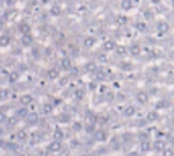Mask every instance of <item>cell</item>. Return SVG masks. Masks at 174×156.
Listing matches in <instances>:
<instances>
[{
	"label": "cell",
	"mask_w": 174,
	"mask_h": 156,
	"mask_svg": "<svg viewBox=\"0 0 174 156\" xmlns=\"http://www.w3.org/2000/svg\"><path fill=\"white\" fill-rule=\"evenodd\" d=\"M58 150H61V143L58 139H55V141L49 146V152H58Z\"/></svg>",
	"instance_id": "6da1fadb"
},
{
	"label": "cell",
	"mask_w": 174,
	"mask_h": 156,
	"mask_svg": "<svg viewBox=\"0 0 174 156\" xmlns=\"http://www.w3.org/2000/svg\"><path fill=\"white\" fill-rule=\"evenodd\" d=\"M153 147H155V150L161 152V150H164V149H165V143H164V141H156Z\"/></svg>",
	"instance_id": "7a4b0ae2"
},
{
	"label": "cell",
	"mask_w": 174,
	"mask_h": 156,
	"mask_svg": "<svg viewBox=\"0 0 174 156\" xmlns=\"http://www.w3.org/2000/svg\"><path fill=\"white\" fill-rule=\"evenodd\" d=\"M20 29L23 30V34H24V35H27V34H29V30H30V26L26 24V23H23V24L20 26Z\"/></svg>",
	"instance_id": "3957f363"
},
{
	"label": "cell",
	"mask_w": 174,
	"mask_h": 156,
	"mask_svg": "<svg viewBox=\"0 0 174 156\" xmlns=\"http://www.w3.org/2000/svg\"><path fill=\"white\" fill-rule=\"evenodd\" d=\"M8 43H9V36H6V35L0 36V45H8Z\"/></svg>",
	"instance_id": "277c9868"
},
{
	"label": "cell",
	"mask_w": 174,
	"mask_h": 156,
	"mask_svg": "<svg viewBox=\"0 0 174 156\" xmlns=\"http://www.w3.org/2000/svg\"><path fill=\"white\" fill-rule=\"evenodd\" d=\"M30 102H32V97H30V96H23V97H21V103L27 105V103H30Z\"/></svg>",
	"instance_id": "5b68a950"
},
{
	"label": "cell",
	"mask_w": 174,
	"mask_h": 156,
	"mask_svg": "<svg viewBox=\"0 0 174 156\" xmlns=\"http://www.w3.org/2000/svg\"><path fill=\"white\" fill-rule=\"evenodd\" d=\"M49 77H50V79H56V77H58V70H50Z\"/></svg>",
	"instance_id": "8992f818"
},
{
	"label": "cell",
	"mask_w": 174,
	"mask_h": 156,
	"mask_svg": "<svg viewBox=\"0 0 174 156\" xmlns=\"http://www.w3.org/2000/svg\"><path fill=\"white\" fill-rule=\"evenodd\" d=\"M62 136H64V134H62V130H55V138L58 139V141H59V139H62Z\"/></svg>",
	"instance_id": "52a82bcc"
},
{
	"label": "cell",
	"mask_w": 174,
	"mask_h": 156,
	"mask_svg": "<svg viewBox=\"0 0 174 156\" xmlns=\"http://www.w3.org/2000/svg\"><path fill=\"white\" fill-rule=\"evenodd\" d=\"M95 138L100 139V141H103V139L106 138V134H104V132H97V134H95Z\"/></svg>",
	"instance_id": "ba28073f"
},
{
	"label": "cell",
	"mask_w": 174,
	"mask_h": 156,
	"mask_svg": "<svg viewBox=\"0 0 174 156\" xmlns=\"http://www.w3.org/2000/svg\"><path fill=\"white\" fill-rule=\"evenodd\" d=\"M124 114H126V115H132V114H135V109L130 106V108H127L126 111H124Z\"/></svg>",
	"instance_id": "9c48e42d"
},
{
	"label": "cell",
	"mask_w": 174,
	"mask_h": 156,
	"mask_svg": "<svg viewBox=\"0 0 174 156\" xmlns=\"http://www.w3.org/2000/svg\"><path fill=\"white\" fill-rule=\"evenodd\" d=\"M36 120H38V117H36V114H32L29 117V123H36Z\"/></svg>",
	"instance_id": "30bf717a"
},
{
	"label": "cell",
	"mask_w": 174,
	"mask_h": 156,
	"mask_svg": "<svg viewBox=\"0 0 174 156\" xmlns=\"http://www.w3.org/2000/svg\"><path fill=\"white\" fill-rule=\"evenodd\" d=\"M23 44H30V36L29 35H24V36H23Z\"/></svg>",
	"instance_id": "8fae6325"
},
{
	"label": "cell",
	"mask_w": 174,
	"mask_h": 156,
	"mask_svg": "<svg viewBox=\"0 0 174 156\" xmlns=\"http://www.w3.org/2000/svg\"><path fill=\"white\" fill-rule=\"evenodd\" d=\"M138 99L141 100V102H145V100H147V96H145V94H142V92H141V94H138Z\"/></svg>",
	"instance_id": "7c38bea8"
},
{
	"label": "cell",
	"mask_w": 174,
	"mask_h": 156,
	"mask_svg": "<svg viewBox=\"0 0 174 156\" xmlns=\"http://www.w3.org/2000/svg\"><path fill=\"white\" fill-rule=\"evenodd\" d=\"M141 149H142V150H148V149H150V144H148V143H142Z\"/></svg>",
	"instance_id": "4fadbf2b"
},
{
	"label": "cell",
	"mask_w": 174,
	"mask_h": 156,
	"mask_svg": "<svg viewBox=\"0 0 174 156\" xmlns=\"http://www.w3.org/2000/svg\"><path fill=\"white\" fill-rule=\"evenodd\" d=\"M17 77H18L17 73H12V74H11V82H15V80H17Z\"/></svg>",
	"instance_id": "5bb4252c"
},
{
	"label": "cell",
	"mask_w": 174,
	"mask_h": 156,
	"mask_svg": "<svg viewBox=\"0 0 174 156\" xmlns=\"http://www.w3.org/2000/svg\"><path fill=\"white\" fill-rule=\"evenodd\" d=\"M62 65H64V68H68V65H70V61L64 59V61H62Z\"/></svg>",
	"instance_id": "9a60e30c"
},
{
	"label": "cell",
	"mask_w": 174,
	"mask_h": 156,
	"mask_svg": "<svg viewBox=\"0 0 174 156\" xmlns=\"http://www.w3.org/2000/svg\"><path fill=\"white\" fill-rule=\"evenodd\" d=\"M50 111H52V106H49V105L44 106V112H50Z\"/></svg>",
	"instance_id": "2e32d148"
},
{
	"label": "cell",
	"mask_w": 174,
	"mask_h": 156,
	"mask_svg": "<svg viewBox=\"0 0 174 156\" xmlns=\"http://www.w3.org/2000/svg\"><path fill=\"white\" fill-rule=\"evenodd\" d=\"M156 118V114H150V117H148V120H155Z\"/></svg>",
	"instance_id": "e0dca14e"
},
{
	"label": "cell",
	"mask_w": 174,
	"mask_h": 156,
	"mask_svg": "<svg viewBox=\"0 0 174 156\" xmlns=\"http://www.w3.org/2000/svg\"><path fill=\"white\" fill-rule=\"evenodd\" d=\"M20 138H26V132H20Z\"/></svg>",
	"instance_id": "ac0fdd59"
},
{
	"label": "cell",
	"mask_w": 174,
	"mask_h": 156,
	"mask_svg": "<svg viewBox=\"0 0 174 156\" xmlns=\"http://www.w3.org/2000/svg\"><path fill=\"white\" fill-rule=\"evenodd\" d=\"M20 115H21V117H26V111H24V109H23V111H20Z\"/></svg>",
	"instance_id": "d6986e66"
},
{
	"label": "cell",
	"mask_w": 174,
	"mask_h": 156,
	"mask_svg": "<svg viewBox=\"0 0 174 156\" xmlns=\"http://www.w3.org/2000/svg\"><path fill=\"white\" fill-rule=\"evenodd\" d=\"M164 155H165V156H173V153H171V152H168V150H166Z\"/></svg>",
	"instance_id": "ffe728a7"
},
{
	"label": "cell",
	"mask_w": 174,
	"mask_h": 156,
	"mask_svg": "<svg viewBox=\"0 0 174 156\" xmlns=\"http://www.w3.org/2000/svg\"><path fill=\"white\" fill-rule=\"evenodd\" d=\"M5 120V117H3V114H0V121H3Z\"/></svg>",
	"instance_id": "44dd1931"
},
{
	"label": "cell",
	"mask_w": 174,
	"mask_h": 156,
	"mask_svg": "<svg viewBox=\"0 0 174 156\" xmlns=\"http://www.w3.org/2000/svg\"><path fill=\"white\" fill-rule=\"evenodd\" d=\"M127 156H138V153H135V152H133V153H130V155H127Z\"/></svg>",
	"instance_id": "7402d4cb"
},
{
	"label": "cell",
	"mask_w": 174,
	"mask_h": 156,
	"mask_svg": "<svg viewBox=\"0 0 174 156\" xmlns=\"http://www.w3.org/2000/svg\"><path fill=\"white\" fill-rule=\"evenodd\" d=\"M42 2H49V0H42Z\"/></svg>",
	"instance_id": "603a6c76"
}]
</instances>
